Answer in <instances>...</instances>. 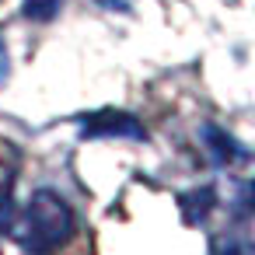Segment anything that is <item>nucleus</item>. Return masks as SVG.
<instances>
[{
	"mask_svg": "<svg viewBox=\"0 0 255 255\" xmlns=\"http://www.w3.org/2000/svg\"><path fill=\"white\" fill-rule=\"evenodd\" d=\"M74 227H77V220H74L70 203L53 189L32 192L28 206L21 213H11V220L4 224V231L28 255H49V252L63 248L74 238Z\"/></svg>",
	"mask_w": 255,
	"mask_h": 255,
	"instance_id": "obj_1",
	"label": "nucleus"
},
{
	"mask_svg": "<svg viewBox=\"0 0 255 255\" xmlns=\"http://www.w3.org/2000/svg\"><path fill=\"white\" fill-rule=\"evenodd\" d=\"M81 126V136H123V140H147V129L136 116L129 112H119V109H102V112H91V116H81L77 119Z\"/></svg>",
	"mask_w": 255,
	"mask_h": 255,
	"instance_id": "obj_2",
	"label": "nucleus"
},
{
	"mask_svg": "<svg viewBox=\"0 0 255 255\" xmlns=\"http://www.w3.org/2000/svg\"><path fill=\"white\" fill-rule=\"evenodd\" d=\"M203 140H206V150H210V157H213L217 164H238V161H248V150H245L231 133H224V129L213 126V123L203 126Z\"/></svg>",
	"mask_w": 255,
	"mask_h": 255,
	"instance_id": "obj_3",
	"label": "nucleus"
},
{
	"mask_svg": "<svg viewBox=\"0 0 255 255\" xmlns=\"http://www.w3.org/2000/svg\"><path fill=\"white\" fill-rule=\"evenodd\" d=\"M213 255H255L252 234H248V217H238L234 227L213 241Z\"/></svg>",
	"mask_w": 255,
	"mask_h": 255,
	"instance_id": "obj_4",
	"label": "nucleus"
},
{
	"mask_svg": "<svg viewBox=\"0 0 255 255\" xmlns=\"http://www.w3.org/2000/svg\"><path fill=\"white\" fill-rule=\"evenodd\" d=\"M213 199H217L213 189H192V192H185V196L178 199L185 224H203V220L210 217V210H213Z\"/></svg>",
	"mask_w": 255,
	"mask_h": 255,
	"instance_id": "obj_5",
	"label": "nucleus"
},
{
	"mask_svg": "<svg viewBox=\"0 0 255 255\" xmlns=\"http://www.w3.org/2000/svg\"><path fill=\"white\" fill-rule=\"evenodd\" d=\"M60 7H63V0H25V4H21V14H25L28 21L46 25V21H53V18L60 14Z\"/></svg>",
	"mask_w": 255,
	"mask_h": 255,
	"instance_id": "obj_6",
	"label": "nucleus"
},
{
	"mask_svg": "<svg viewBox=\"0 0 255 255\" xmlns=\"http://www.w3.org/2000/svg\"><path fill=\"white\" fill-rule=\"evenodd\" d=\"M11 192H14V168L0 161V227H4V224L11 220V213H14Z\"/></svg>",
	"mask_w": 255,
	"mask_h": 255,
	"instance_id": "obj_7",
	"label": "nucleus"
},
{
	"mask_svg": "<svg viewBox=\"0 0 255 255\" xmlns=\"http://www.w3.org/2000/svg\"><path fill=\"white\" fill-rule=\"evenodd\" d=\"M7 74H11V56H7V46H4V39H0V84L7 81Z\"/></svg>",
	"mask_w": 255,
	"mask_h": 255,
	"instance_id": "obj_8",
	"label": "nucleus"
},
{
	"mask_svg": "<svg viewBox=\"0 0 255 255\" xmlns=\"http://www.w3.org/2000/svg\"><path fill=\"white\" fill-rule=\"evenodd\" d=\"M95 4H98V7H105V11H123V14L129 11L126 0H95Z\"/></svg>",
	"mask_w": 255,
	"mask_h": 255,
	"instance_id": "obj_9",
	"label": "nucleus"
}]
</instances>
